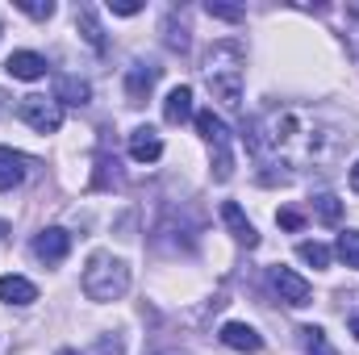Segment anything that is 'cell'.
<instances>
[{
    "mask_svg": "<svg viewBox=\"0 0 359 355\" xmlns=\"http://www.w3.org/2000/svg\"><path fill=\"white\" fill-rule=\"evenodd\" d=\"M243 138H247V147L255 155L292 163V168H322L347 142L334 126H326L309 109H276L268 117L243 126Z\"/></svg>",
    "mask_w": 359,
    "mask_h": 355,
    "instance_id": "6da1fadb",
    "label": "cell"
},
{
    "mask_svg": "<svg viewBox=\"0 0 359 355\" xmlns=\"http://www.w3.org/2000/svg\"><path fill=\"white\" fill-rule=\"evenodd\" d=\"M201 76H205L209 92H213L222 105L238 109V105H243V76H247V55H243V46H238V42H213V46L205 51V59H201Z\"/></svg>",
    "mask_w": 359,
    "mask_h": 355,
    "instance_id": "7a4b0ae2",
    "label": "cell"
},
{
    "mask_svg": "<svg viewBox=\"0 0 359 355\" xmlns=\"http://www.w3.org/2000/svg\"><path fill=\"white\" fill-rule=\"evenodd\" d=\"M130 288V267L113 255H92L84 267V293L92 301H117Z\"/></svg>",
    "mask_w": 359,
    "mask_h": 355,
    "instance_id": "3957f363",
    "label": "cell"
},
{
    "mask_svg": "<svg viewBox=\"0 0 359 355\" xmlns=\"http://www.w3.org/2000/svg\"><path fill=\"white\" fill-rule=\"evenodd\" d=\"M192 121H196L201 138L209 142V155H213V180H230L234 176V155H230V130H226V121H222L213 109H201Z\"/></svg>",
    "mask_w": 359,
    "mask_h": 355,
    "instance_id": "277c9868",
    "label": "cell"
},
{
    "mask_svg": "<svg viewBox=\"0 0 359 355\" xmlns=\"http://www.w3.org/2000/svg\"><path fill=\"white\" fill-rule=\"evenodd\" d=\"M17 117L25 121V126H34L38 134H55L59 126H63V105L50 96H21V105H17Z\"/></svg>",
    "mask_w": 359,
    "mask_h": 355,
    "instance_id": "5b68a950",
    "label": "cell"
},
{
    "mask_svg": "<svg viewBox=\"0 0 359 355\" xmlns=\"http://www.w3.org/2000/svg\"><path fill=\"white\" fill-rule=\"evenodd\" d=\"M271 288H276V293H280V301H284V305H292V309L309 305V297H313L309 280H301L292 267H271Z\"/></svg>",
    "mask_w": 359,
    "mask_h": 355,
    "instance_id": "8992f818",
    "label": "cell"
},
{
    "mask_svg": "<svg viewBox=\"0 0 359 355\" xmlns=\"http://www.w3.org/2000/svg\"><path fill=\"white\" fill-rule=\"evenodd\" d=\"M67 251H72V234L63 230V226H46V230H38L34 234V255L42 260V264H63L67 260Z\"/></svg>",
    "mask_w": 359,
    "mask_h": 355,
    "instance_id": "52a82bcc",
    "label": "cell"
},
{
    "mask_svg": "<svg viewBox=\"0 0 359 355\" xmlns=\"http://www.w3.org/2000/svg\"><path fill=\"white\" fill-rule=\"evenodd\" d=\"M217 339H222L230 351H247V355L264 351V335H259L255 326H247V322H226V326L217 330Z\"/></svg>",
    "mask_w": 359,
    "mask_h": 355,
    "instance_id": "ba28073f",
    "label": "cell"
},
{
    "mask_svg": "<svg viewBox=\"0 0 359 355\" xmlns=\"http://www.w3.org/2000/svg\"><path fill=\"white\" fill-rule=\"evenodd\" d=\"M159 155H163V138H159V130L138 126V130L130 134V159H134V163H155Z\"/></svg>",
    "mask_w": 359,
    "mask_h": 355,
    "instance_id": "9c48e42d",
    "label": "cell"
},
{
    "mask_svg": "<svg viewBox=\"0 0 359 355\" xmlns=\"http://www.w3.org/2000/svg\"><path fill=\"white\" fill-rule=\"evenodd\" d=\"M155 80H159V67L155 63H134L126 72V96H130V105H142L151 96V88H155Z\"/></svg>",
    "mask_w": 359,
    "mask_h": 355,
    "instance_id": "30bf717a",
    "label": "cell"
},
{
    "mask_svg": "<svg viewBox=\"0 0 359 355\" xmlns=\"http://www.w3.org/2000/svg\"><path fill=\"white\" fill-rule=\"evenodd\" d=\"M4 72H8L13 80H42V76H46V59H42L38 51H13L8 63H4Z\"/></svg>",
    "mask_w": 359,
    "mask_h": 355,
    "instance_id": "8fae6325",
    "label": "cell"
},
{
    "mask_svg": "<svg viewBox=\"0 0 359 355\" xmlns=\"http://www.w3.org/2000/svg\"><path fill=\"white\" fill-rule=\"evenodd\" d=\"M222 222L230 226V234H234V239H238L247 251H251V247H259V234H255V226L247 222V213H243L234 201H226V205H222Z\"/></svg>",
    "mask_w": 359,
    "mask_h": 355,
    "instance_id": "7c38bea8",
    "label": "cell"
},
{
    "mask_svg": "<svg viewBox=\"0 0 359 355\" xmlns=\"http://www.w3.org/2000/svg\"><path fill=\"white\" fill-rule=\"evenodd\" d=\"M25 172H29V159L21 151H13V147H0V192L17 188L25 180Z\"/></svg>",
    "mask_w": 359,
    "mask_h": 355,
    "instance_id": "4fadbf2b",
    "label": "cell"
},
{
    "mask_svg": "<svg viewBox=\"0 0 359 355\" xmlns=\"http://www.w3.org/2000/svg\"><path fill=\"white\" fill-rule=\"evenodd\" d=\"M88 80H80V76H59V84H55V100L59 105H72V109H84L88 105Z\"/></svg>",
    "mask_w": 359,
    "mask_h": 355,
    "instance_id": "5bb4252c",
    "label": "cell"
},
{
    "mask_svg": "<svg viewBox=\"0 0 359 355\" xmlns=\"http://www.w3.org/2000/svg\"><path fill=\"white\" fill-rule=\"evenodd\" d=\"M0 301H8V305H34L38 288L25 276H0Z\"/></svg>",
    "mask_w": 359,
    "mask_h": 355,
    "instance_id": "9a60e30c",
    "label": "cell"
},
{
    "mask_svg": "<svg viewBox=\"0 0 359 355\" xmlns=\"http://www.w3.org/2000/svg\"><path fill=\"white\" fill-rule=\"evenodd\" d=\"M163 117H168V126H180V121L196 117V113H192V88H188V84H180V88L168 92V100H163Z\"/></svg>",
    "mask_w": 359,
    "mask_h": 355,
    "instance_id": "2e32d148",
    "label": "cell"
},
{
    "mask_svg": "<svg viewBox=\"0 0 359 355\" xmlns=\"http://www.w3.org/2000/svg\"><path fill=\"white\" fill-rule=\"evenodd\" d=\"M313 213H318V222L339 226V222H343V201H339L334 192H322V196H313Z\"/></svg>",
    "mask_w": 359,
    "mask_h": 355,
    "instance_id": "e0dca14e",
    "label": "cell"
},
{
    "mask_svg": "<svg viewBox=\"0 0 359 355\" xmlns=\"http://www.w3.org/2000/svg\"><path fill=\"white\" fill-rule=\"evenodd\" d=\"M301 343H305L309 355H339L334 347H330V339H326L322 326H301Z\"/></svg>",
    "mask_w": 359,
    "mask_h": 355,
    "instance_id": "ac0fdd59",
    "label": "cell"
},
{
    "mask_svg": "<svg viewBox=\"0 0 359 355\" xmlns=\"http://www.w3.org/2000/svg\"><path fill=\"white\" fill-rule=\"evenodd\" d=\"M80 29H84V42H88L92 51H104V34H100V25H96V13L92 8H80Z\"/></svg>",
    "mask_w": 359,
    "mask_h": 355,
    "instance_id": "d6986e66",
    "label": "cell"
},
{
    "mask_svg": "<svg viewBox=\"0 0 359 355\" xmlns=\"http://www.w3.org/2000/svg\"><path fill=\"white\" fill-rule=\"evenodd\" d=\"M334 251H339V260H343L347 267H359V230H343Z\"/></svg>",
    "mask_w": 359,
    "mask_h": 355,
    "instance_id": "ffe728a7",
    "label": "cell"
},
{
    "mask_svg": "<svg viewBox=\"0 0 359 355\" xmlns=\"http://www.w3.org/2000/svg\"><path fill=\"white\" fill-rule=\"evenodd\" d=\"M163 34H168V38H163V42H168V51H180V55L188 51V25H184V21L176 25V13L163 21Z\"/></svg>",
    "mask_w": 359,
    "mask_h": 355,
    "instance_id": "44dd1931",
    "label": "cell"
},
{
    "mask_svg": "<svg viewBox=\"0 0 359 355\" xmlns=\"http://www.w3.org/2000/svg\"><path fill=\"white\" fill-rule=\"evenodd\" d=\"M297 255H301L309 267H330V247H322V243H301Z\"/></svg>",
    "mask_w": 359,
    "mask_h": 355,
    "instance_id": "7402d4cb",
    "label": "cell"
},
{
    "mask_svg": "<svg viewBox=\"0 0 359 355\" xmlns=\"http://www.w3.org/2000/svg\"><path fill=\"white\" fill-rule=\"evenodd\" d=\"M205 13L217 17V21H243L247 17V8H238V4H213V0L205 4Z\"/></svg>",
    "mask_w": 359,
    "mask_h": 355,
    "instance_id": "603a6c76",
    "label": "cell"
},
{
    "mask_svg": "<svg viewBox=\"0 0 359 355\" xmlns=\"http://www.w3.org/2000/svg\"><path fill=\"white\" fill-rule=\"evenodd\" d=\"M92 355H126V343H121V335H100V339L92 343Z\"/></svg>",
    "mask_w": 359,
    "mask_h": 355,
    "instance_id": "cb8c5ba5",
    "label": "cell"
},
{
    "mask_svg": "<svg viewBox=\"0 0 359 355\" xmlns=\"http://www.w3.org/2000/svg\"><path fill=\"white\" fill-rule=\"evenodd\" d=\"M17 8H21L25 17H34V21H46V17L55 13V4H50V0H46V4H34V0H21Z\"/></svg>",
    "mask_w": 359,
    "mask_h": 355,
    "instance_id": "d4e9b609",
    "label": "cell"
},
{
    "mask_svg": "<svg viewBox=\"0 0 359 355\" xmlns=\"http://www.w3.org/2000/svg\"><path fill=\"white\" fill-rule=\"evenodd\" d=\"M109 8H113L117 17H134V13H142V4H138V0H109Z\"/></svg>",
    "mask_w": 359,
    "mask_h": 355,
    "instance_id": "484cf974",
    "label": "cell"
},
{
    "mask_svg": "<svg viewBox=\"0 0 359 355\" xmlns=\"http://www.w3.org/2000/svg\"><path fill=\"white\" fill-rule=\"evenodd\" d=\"M276 222H280L284 230H301V222H305V217H301L297 209H280V213H276Z\"/></svg>",
    "mask_w": 359,
    "mask_h": 355,
    "instance_id": "4316f807",
    "label": "cell"
},
{
    "mask_svg": "<svg viewBox=\"0 0 359 355\" xmlns=\"http://www.w3.org/2000/svg\"><path fill=\"white\" fill-rule=\"evenodd\" d=\"M4 113H8V92L0 88V117H4Z\"/></svg>",
    "mask_w": 359,
    "mask_h": 355,
    "instance_id": "83f0119b",
    "label": "cell"
},
{
    "mask_svg": "<svg viewBox=\"0 0 359 355\" xmlns=\"http://www.w3.org/2000/svg\"><path fill=\"white\" fill-rule=\"evenodd\" d=\"M351 188H355V192H359V163H355V168H351Z\"/></svg>",
    "mask_w": 359,
    "mask_h": 355,
    "instance_id": "f1b7e54d",
    "label": "cell"
},
{
    "mask_svg": "<svg viewBox=\"0 0 359 355\" xmlns=\"http://www.w3.org/2000/svg\"><path fill=\"white\" fill-rule=\"evenodd\" d=\"M351 335H355V339H359V314H355V318H351Z\"/></svg>",
    "mask_w": 359,
    "mask_h": 355,
    "instance_id": "f546056e",
    "label": "cell"
},
{
    "mask_svg": "<svg viewBox=\"0 0 359 355\" xmlns=\"http://www.w3.org/2000/svg\"><path fill=\"white\" fill-rule=\"evenodd\" d=\"M347 17H359V4H347Z\"/></svg>",
    "mask_w": 359,
    "mask_h": 355,
    "instance_id": "4dcf8cb0",
    "label": "cell"
},
{
    "mask_svg": "<svg viewBox=\"0 0 359 355\" xmlns=\"http://www.w3.org/2000/svg\"><path fill=\"white\" fill-rule=\"evenodd\" d=\"M4 234H8V222H0V243H4Z\"/></svg>",
    "mask_w": 359,
    "mask_h": 355,
    "instance_id": "1f68e13d",
    "label": "cell"
},
{
    "mask_svg": "<svg viewBox=\"0 0 359 355\" xmlns=\"http://www.w3.org/2000/svg\"><path fill=\"white\" fill-rule=\"evenodd\" d=\"M55 355H80V351H72V347H59V351H55Z\"/></svg>",
    "mask_w": 359,
    "mask_h": 355,
    "instance_id": "d6a6232c",
    "label": "cell"
},
{
    "mask_svg": "<svg viewBox=\"0 0 359 355\" xmlns=\"http://www.w3.org/2000/svg\"><path fill=\"white\" fill-rule=\"evenodd\" d=\"M355 55H359V34H355Z\"/></svg>",
    "mask_w": 359,
    "mask_h": 355,
    "instance_id": "836d02e7",
    "label": "cell"
}]
</instances>
